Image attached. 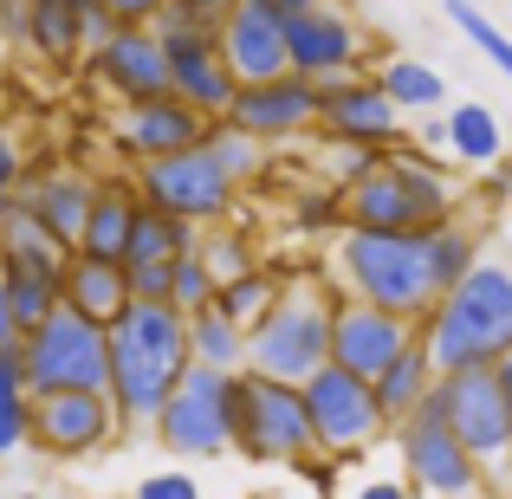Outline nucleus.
I'll list each match as a JSON object with an SVG mask.
<instances>
[{
  "mask_svg": "<svg viewBox=\"0 0 512 499\" xmlns=\"http://www.w3.org/2000/svg\"><path fill=\"white\" fill-rule=\"evenodd\" d=\"M111 402L124 428H150L163 396L182 383L188 357V318L175 312L169 299H130L124 312L111 318Z\"/></svg>",
  "mask_w": 512,
  "mask_h": 499,
  "instance_id": "f257e3e1",
  "label": "nucleus"
},
{
  "mask_svg": "<svg viewBox=\"0 0 512 499\" xmlns=\"http://www.w3.org/2000/svg\"><path fill=\"white\" fill-rule=\"evenodd\" d=\"M331 286L357 292L370 305H389V312L422 325L428 305L441 299L435 266H428V227H338V240H331Z\"/></svg>",
  "mask_w": 512,
  "mask_h": 499,
  "instance_id": "f03ea898",
  "label": "nucleus"
},
{
  "mask_svg": "<svg viewBox=\"0 0 512 499\" xmlns=\"http://www.w3.org/2000/svg\"><path fill=\"white\" fill-rule=\"evenodd\" d=\"M338 201H344V227H435L461 208L448 156L409 150V143H389L370 169L338 188Z\"/></svg>",
  "mask_w": 512,
  "mask_h": 499,
  "instance_id": "7ed1b4c3",
  "label": "nucleus"
},
{
  "mask_svg": "<svg viewBox=\"0 0 512 499\" xmlns=\"http://www.w3.org/2000/svg\"><path fill=\"white\" fill-rule=\"evenodd\" d=\"M422 344L435 350L441 370L461 363H500L512 350V266L474 260L422 318Z\"/></svg>",
  "mask_w": 512,
  "mask_h": 499,
  "instance_id": "20e7f679",
  "label": "nucleus"
},
{
  "mask_svg": "<svg viewBox=\"0 0 512 499\" xmlns=\"http://www.w3.org/2000/svg\"><path fill=\"white\" fill-rule=\"evenodd\" d=\"M331 299H338V286L318 279V273L286 279L279 299L266 305V318L247 325V370L305 383V376L331 357Z\"/></svg>",
  "mask_w": 512,
  "mask_h": 499,
  "instance_id": "39448f33",
  "label": "nucleus"
},
{
  "mask_svg": "<svg viewBox=\"0 0 512 499\" xmlns=\"http://www.w3.org/2000/svg\"><path fill=\"white\" fill-rule=\"evenodd\" d=\"M234 454L253 467H299L305 454H318L305 389L240 363L234 370Z\"/></svg>",
  "mask_w": 512,
  "mask_h": 499,
  "instance_id": "423d86ee",
  "label": "nucleus"
},
{
  "mask_svg": "<svg viewBox=\"0 0 512 499\" xmlns=\"http://www.w3.org/2000/svg\"><path fill=\"white\" fill-rule=\"evenodd\" d=\"M156 448L175 461H214V454H234V370H214V363H188L182 383L163 396L150 422Z\"/></svg>",
  "mask_w": 512,
  "mask_h": 499,
  "instance_id": "0eeeda50",
  "label": "nucleus"
},
{
  "mask_svg": "<svg viewBox=\"0 0 512 499\" xmlns=\"http://www.w3.org/2000/svg\"><path fill=\"white\" fill-rule=\"evenodd\" d=\"M435 402L448 415V428L467 441L480 467H487L493 487H512V402L500 383V363H461V370L435 376Z\"/></svg>",
  "mask_w": 512,
  "mask_h": 499,
  "instance_id": "6e6552de",
  "label": "nucleus"
},
{
  "mask_svg": "<svg viewBox=\"0 0 512 499\" xmlns=\"http://www.w3.org/2000/svg\"><path fill=\"white\" fill-rule=\"evenodd\" d=\"M20 370L33 389H104L111 383V331L59 299L20 337Z\"/></svg>",
  "mask_w": 512,
  "mask_h": 499,
  "instance_id": "1a4fd4ad",
  "label": "nucleus"
},
{
  "mask_svg": "<svg viewBox=\"0 0 512 499\" xmlns=\"http://www.w3.org/2000/svg\"><path fill=\"white\" fill-rule=\"evenodd\" d=\"M299 389H305V415H312V441L331 461H357V454H370L376 441L389 435V415H383V402H376L370 376H357V370H344V363L325 357Z\"/></svg>",
  "mask_w": 512,
  "mask_h": 499,
  "instance_id": "9d476101",
  "label": "nucleus"
},
{
  "mask_svg": "<svg viewBox=\"0 0 512 499\" xmlns=\"http://www.w3.org/2000/svg\"><path fill=\"white\" fill-rule=\"evenodd\" d=\"M150 26H156L163 59H169V91L188 98L201 117H227L240 78H234V65H227V52H221V33H214L221 20H201V13H188L182 0H163V13H156Z\"/></svg>",
  "mask_w": 512,
  "mask_h": 499,
  "instance_id": "9b49d317",
  "label": "nucleus"
},
{
  "mask_svg": "<svg viewBox=\"0 0 512 499\" xmlns=\"http://www.w3.org/2000/svg\"><path fill=\"white\" fill-rule=\"evenodd\" d=\"M396 461H402V480H409V493H435V499H461V493H487V467L467 454V441L448 428V415H441L435 389H428L422 409H409L396 428Z\"/></svg>",
  "mask_w": 512,
  "mask_h": 499,
  "instance_id": "f8f14e48",
  "label": "nucleus"
},
{
  "mask_svg": "<svg viewBox=\"0 0 512 499\" xmlns=\"http://www.w3.org/2000/svg\"><path fill=\"white\" fill-rule=\"evenodd\" d=\"M137 195L156 201V208L182 214L188 227H214V221H234V201H240V182L227 175V163L208 150V143H182L169 156H150L137 163Z\"/></svg>",
  "mask_w": 512,
  "mask_h": 499,
  "instance_id": "ddd939ff",
  "label": "nucleus"
},
{
  "mask_svg": "<svg viewBox=\"0 0 512 499\" xmlns=\"http://www.w3.org/2000/svg\"><path fill=\"white\" fill-rule=\"evenodd\" d=\"M124 435L111 389H33V422H26V448L52 454V461H91Z\"/></svg>",
  "mask_w": 512,
  "mask_h": 499,
  "instance_id": "4468645a",
  "label": "nucleus"
},
{
  "mask_svg": "<svg viewBox=\"0 0 512 499\" xmlns=\"http://www.w3.org/2000/svg\"><path fill=\"white\" fill-rule=\"evenodd\" d=\"M286 59H292V72H305V78L325 85V78L363 72L370 33H363V20L344 7V0H318V7L286 13Z\"/></svg>",
  "mask_w": 512,
  "mask_h": 499,
  "instance_id": "2eb2a0df",
  "label": "nucleus"
},
{
  "mask_svg": "<svg viewBox=\"0 0 512 499\" xmlns=\"http://www.w3.org/2000/svg\"><path fill=\"white\" fill-rule=\"evenodd\" d=\"M85 59H91V85L117 104L169 91V59H163V39H156L150 20H117L111 39H98Z\"/></svg>",
  "mask_w": 512,
  "mask_h": 499,
  "instance_id": "dca6fc26",
  "label": "nucleus"
},
{
  "mask_svg": "<svg viewBox=\"0 0 512 499\" xmlns=\"http://www.w3.org/2000/svg\"><path fill=\"white\" fill-rule=\"evenodd\" d=\"M318 130L331 143H370V150H389L402 143V111L376 72H344V78H325L318 85Z\"/></svg>",
  "mask_w": 512,
  "mask_h": 499,
  "instance_id": "f3484780",
  "label": "nucleus"
},
{
  "mask_svg": "<svg viewBox=\"0 0 512 499\" xmlns=\"http://www.w3.org/2000/svg\"><path fill=\"white\" fill-rule=\"evenodd\" d=\"M227 117H234L240 130H253L260 143H292V137H305V130H318V78L292 72V65L273 72V78H253V85L234 91Z\"/></svg>",
  "mask_w": 512,
  "mask_h": 499,
  "instance_id": "a211bd4d",
  "label": "nucleus"
},
{
  "mask_svg": "<svg viewBox=\"0 0 512 499\" xmlns=\"http://www.w3.org/2000/svg\"><path fill=\"white\" fill-rule=\"evenodd\" d=\"M415 331H422L415 318L389 312V305H370V299H357V292H338V299H331V363H344V370H357V376H376Z\"/></svg>",
  "mask_w": 512,
  "mask_h": 499,
  "instance_id": "6ab92c4d",
  "label": "nucleus"
},
{
  "mask_svg": "<svg viewBox=\"0 0 512 499\" xmlns=\"http://www.w3.org/2000/svg\"><path fill=\"white\" fill-rule=\"evenodd\" d=\"M201 130H208V117H201L195 104L175 98V91H156V98L117 104L111 143L130 156V163H150V156H169V150H182V143H195Z\"/></svg>",
  "mask_w": 512,
  "mask_h": 499,
  "instance_id": "aec40b11",
  "label": "nucleus"
},
{
  "mask_svg": "<svg viewBox=\"0 0 512 499\" xmlns=\"http://www.w3.org/2000/svg\"><path fill=\"white\" fill-rule=\"evenodd\" d=\"M221 52H227V65H234V78L240 85H253V78H273V72H286V13L279 7H266V0H234V7L221 13Z\"/></svg>",
  "mask_w": 512,
  "mask_h": 499,
  "instance_id": "412c9836",
  "label": "nucleus"
},
{
  "mask_svg": "<svg viewBox=\"0 0 512 499\" xmlns=\"http://www.w3.org/2000/svg\"><path fill=\"white\" fill-rule=\"evenodd\" d=\"M91 188H98V175H85V169H72V163H46V169H33L20 182V201L65 240V247H78L85 214H91Z\"/></svg>",
  "mask_w": 512,
  "mask_h": 499,
  "instance_id": "4be33fe9",
  "label": "nucleus"
},
{
  "mask_svg": "<svg viewBox=\"0 0 512 499\" xmlns=\"http://www.w3.org/2000/svg\"><path fill=\"white\" fill-rule=\"evenodd\" d=\"M59 299L78 305L85 318H98V325H111V318L130 305V273H124V260H104V253L72 247V253H65V273H59Z\"/></svg>",
  "mask_w": 512,
  "mask_h": 499,
  "instance_id": "5701e85b",
  "label": "nucleus"
},
{
  "mask_svg": "<svg viewBox=\"0 0 512 499\" xmlns=\"http://www.w3.org/2000/svg\"><path fill=\"white\" fill-rule=\"evenodd\" d=\"M20 52H33L52 72H72L85 59V13H78V0H26V46Z\"/></svg>",
  "mask_w": 512,
  "mask_h": 499,
  "instance_id": "b1692460",
  "label": "nucleus"
},
{
  "mask_svg": "<svg viewBox=\"0 0 512 499\" xmlns=\"http://www.w3.org/2000/svg\"><path fill=\"white\" fill-rule=\"evenodd\" d=\"M435 376H441V363H435V350L422 344V331H415L409 344H402L396 357L370 376V383H376V402H383V415H389V428H396L409 409H422L428 389H435Z\"/></svg>",
  "mask_w": 512,
  "mask_h": 499,
  "instance_id": "393cba45",
  "label": "nucleus"
},
{
  "mask_svg": "<svg viewBox=\"0 0 512 499\" xmlns=\"http://www.w3.org/2000/svg\"><path fill=\"white\" fill-rule=\"evenodd\" d=\"M137 208H143L137 182L98 175V188H91V214H85V234H78V247H85V253H104V260H124V247H130V221H137Z\"/></svg>",
  "mask_w": 512,
  "mask_h": 499,
  "instance_id": "a878e982",
  "label": "nucleus"
},
{
  "mask_svg": "<svg viewBox=\"0 0 512 499\" xmlns=\"http://www.w3.org/2000/svg\"><path fill=\"white\" fill-rule=\"evenodd\" d=\"M448 163H467V169H493L506 156V130H500V117L487 111V104H448Z\"/></svg>",
  "mask_w": 512,
  "mask_h": 499,
  "instance_id": "bb28decb",
  "label": "nucleus"
},
{
  "mask_svg": "<svg viewBox=\"0 0 512 499\" xmlns=\"http://www.w3.org/2000/svg\"><path fill=\"white\" fill-rule=\"evenodd\" d=\"M376 85L396 98L402 117H428V111H441V104H448V78H441L435 65H422V59H402V52L376 65Z\"/></svg>",
  "mask_w": 512,
  "mask_h": 499,
  "instance_id": "cd10ccee",
  "label": "nucleus"
},
{
  "mask_svg": "<svg viewBox=\"0 0 512 499\" xmlns=\"http://www.w3.org/2000/svg\"><path fill=\"white\" fill-rule=\"evenodd\" d=\"M188 357L214 363V370H240V363H247V325H234L221 305L188 312Z\"/></svg>",
  "mask_w": 512,
  "mask_h": 499,
  "instance_id": "c85d7f7f",
  "label": "nucleus"
},
{
  "mask_svg": "<svg viewBox=\"0 0 512 499\" xmlns=\"http://www.w3.org/2000/svg\"><path fill=\"white\" fill-rule=\"evenodd\" d=\"M195 240H201V227H188L182 214H169V208H156V201H143L137 221H130L124 260H175V253H188Z\"/></svg>",
  "mask_w": 512,
  "mask_h": 499,
  "instance_id": "c756f323",
  "label": "nucleus"
},
{
  "mask_svg": "<svg viewBox=\"0 0 512 499\" xmlns=\"http://www.w3.org/2000/svg\"><path fill=\"white\" fill-rule=\"evenodd\" d=\"M26 422H33V383L20 370V344L0 350V461L26 448Z\"/></svg>",
  "mask_w": 512,
  "mask_h": 499,
  "instance_id": "7c9ffc66",
  "label": "nucleus"
},
{
  "mask_svg": "<svg viewBox=\"0 0 512 499\" xmlns=\"http://www.w3.org/2000/svg\"><path fill=\"white\" fill-rule=\"evenodd\" d=\"M474 260H480V227L461 221V208H454L448 221L428 227V266H435V286H441V292H448Z\"/></svg>",
  "mask_w": 512,
  "mask_h": 499,
  "instance_id": "2f4dec72",
  "label": "nucleus"
},
{
  "mask_svg": "<svg viewBox=\"0 0 512 499\" xmlns=\"http://www.w3.org/2000/svg\"><path fill=\"white\" fill-rule=\"evenodd\" d=\"M279 286H286V273H273V266H247V273H234V279L214 286V305H221L234 325H260L266 305L279 299Z\"/></svg>",
  "mask_w": 512,
  "mask_h": 499,
  "instance_id": "473e14b6",
  "label": "nucleus"
},
{
  "mask_svg": "<svg viewBox=\"0 0 512 499\" xmlns=\"http://www.w3.org/2000/svg\"><path fill=\"white\" fill-rule=\"evenodd\" d=\"M201 143H208V150L221 156V163H227V175H234L240 188H247L253 175L266 169V143L253 137V130H240L234 117H208V130H201Z\"/></svg>",
  "mask_w": 512,
  "mask_h": 499,
  "instance_id": "72a5a7b5",
  "label": "nucleus"
},
{
  "mask_svg": "<svg viewBox=\"0 0 512 499\" xmlns=\"http://www.w3.org/2000/svg\"><path fill=\"white\" fill-rule=\"evenodd\" d=\"M448 20L461 26V39H467V46H474L480 59L493 65V72H500V78H512V39H506L500 26H493L487 13H480V7H474V0H448Z\"/></svg>",
  "mask_w": 512,
  "mask_h": 499,
  "instance_id": "f704fd0d",
  "label": "nucleus"
},
{
  "mask_svg": "<svg viewBox=\"0 0 512 499\" xmlns=\"http://www.w3.org/2000/svg\"><path fill=\"white\" fill-rule=\"evenodd\" d=\"M195 247H201V260H208L214 286H221V279H234V273H247V266H260V253H253V240L240 234V227H227V221H214L208 234L195 240Z\"/></svg>",
  "mask_w": 512,
  "mask_h": 499,
  "instance_id": "c9c22d12",
  "label": "nucleus"
},
{
  "mask_svg": "<svg viewBox=\"0 0 512 499\" xmlns=\"http://www.w3.org/2000/svg\"><path fill=\"white\" fill-rule=\"evenodd\" d=\"M169 305L182 318L201 312V305H214V273H208V260H201V247H188V253L169 260Z\"/></svg>",
  "mask_w": 512,
  "mask_h": 499,
  "instance_id": "e433bc0d",
  "label": "nucleus"
},
{
  "mask_svg": "<svg viewBox=\"0 0 512 499\" xmlns=\"http://www.w3.org/2000/svg\"><path fill=\"white\" fill-rule=\"evenodd\" d=\"M7 273V266H0ZM7 299H13V318H20V337L39 325V318L59 305V279H33V273H7Z\"/></svg>",
  "mask_w": 512,
  "mask_h": 499,
  "instance_id": "4c0bfd02",
  "label": "nucleus"
},
{
  "mask_svg": "<svg viewBox=\"0 0 512 499\" xmlns=\"http://www.w3.org/2000/svg\"><path fill=\"white\" fill-rule=\"evenodd\" d=\"M137 493H143V499H195L201 487H195V474H175V467H169V474H150Z\"/></svg>",
  "mask_w": 512,
  "mask_h": 499,
  "instance_id": "58836bf2",
  "label": "nucleus"
},
{
  "mask_svg": "<svg viewBox=\"0 0 512 499\" xmlns=\"http://www.w3.org/2000/svg\"><path fill=\"white\" fill-rule=\"evenodd\" d=\"M0 39L26 46V0H0Z\"/></svg>",
  "mask_w": 512,
  "mask_h": 499,
  "instance_id": "ea45409f",
  "label": "nucleus"
},
{
  "mask_svg": "<svg viewBox=\"0 0 512 499\" xmlns=\"http://www.w3.org/2000/svg\"><path fill=\"white\" fill-rule=\"evenodd\" d=\"M104 7H111L117 20H156V13H163V0H104Z\"/></svg>",
  "mask_w": 512,
  "mask_h": 499,
  "instance_id": "a19ab883",
  "label": "nucleus"
},
{
  "mask_svg": "<svg viewBox=\"0 0 512 499\" xmlns=\"http://www.w3.org/2000/svg\"><path fill=\"white\" fill-rule=\"evenodd\" d=\"M20 344V318H13V299H7V273H0V350Z\"/></svg>",
  "mask_w": 512,
  "mask_h": 499,
  "instance_id": "79ce46f5",
  "label": "nucleus"
},
{
  "mask_svg": "<svg viewBox=\"0 0 512 499\" xmlns=\"http://www.w3.org/2000/svg\"><path fill=\"white\" fill-rule=\"evenodd\" d=\"M182 7H188V13H201V20H221L234 0H182Z\"/></svg>",
  "mask_w": 512,
  "mask_h": 499,
  "instance_id": "37998d69",
  "label": "nucleus"
},
{
  "mask_svg": "<svg viewBox=\"0 0 512 499\" xmlns=\"http://www.w3.org/2000/svg\"><path fill=\"white\" fill-rule=\"evenodd\" d=\"M266 7H279V13H299V7H318V0H266Z\"/></svg>",
  "mask_w": 512,
  "mask_h": 499,
  "instance_id": "c03bdc74",
  "label": "nucleus"
},
{
  "mask_svg": "<svg viewBox=\"0 0 512 499\" xmlns=\"http://www.w3.org/2000/svg\"><path fill=\"white\" fill-rule=\"evenodd\" d=\"M500 383H506V402H512V350L500 357Z\"/></svg>",
  "mask_w": 512,
  "mask_h": 499,
  "instance_id": "a18cd8bd",
  "label": "nucleus"
},
{
  "mask_svg": "<svg viewBox=\"0 0 512 499\" xmlns=\"http://www.w3.org/2000/svg\"><path fill=\"white\" fill-rule=\"evenodd\" d=\"M7 201H13V182H7V175H0V214H7Z\"/></svg>",
  "mask_w": 512,
  "mask_h": 499,
  "instance_id": "49530a36",
  "label": "nucleus"
},
{
  "mask_svg": "<svg viewBox=\"0 0 512 499\" xmlns=\"http://www.w3.org/2000/svg\"><path fill=\"white\" fill-rule=\"evenodd\" d=\"M78 7H85V0H78Z\"/></svg>",
  "mask_w": 512,
  "mask_h": 499,
  "instance_id": "de8ad7c7",
  "label": "nucleus"
}]
</instances>
